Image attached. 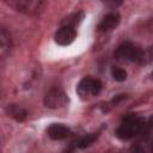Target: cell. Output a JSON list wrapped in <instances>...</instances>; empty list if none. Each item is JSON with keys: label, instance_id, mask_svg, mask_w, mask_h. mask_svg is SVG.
<instances>
[{"label": "cell", "instance_id": "6da1fadb", "mask_svg": "<svg viewBox=\"0 0 153 153\" xmlns=\"http://www.w3.org/2000/svg\"><path fill=\"white\" fill-rule=\"evenodd\" d=\"M145 126V120L141 117H137L133 114L127 115L121 126L116 130V136L121 140H129L134 136H136L143 128Z\"/></svg>", "mask_w": 153, "mask_h": 153}, {"label": "cell", "instance_id": "7a4b0ae2", "mask_svg": "<svg viewBox=\"0 0 153 153\" xmlns=\"http://www.w3.org/2000/svg\"><path fill=\"white\" fill-rule=\"evenodd\" d=\"M142 50L130 42H124L120 44L115 51L116 60L121 62H140Z\"/></svg>", "mask_w": 153, "mask_h": 153}, {"label": "cell", "instance_id": "3957f363", "mask_svg": "<svg viewBox=\"0 0 153 153\" xmlns=\"http://www.w3.org/2000/svg\"><path fill=\"white\" fill-rule=\"evenodd\" d=\"M102 81L96 78L86 76L81 79L76 86V92L81 98H86L88 96H97L102 90Z\"/></svg>", "mask_w": 153, "mask_h": 153}, {"label": "cell", "instance_id": "277c9868", "mask_svg": "<svg viewBox=\"0 0 153 153\" xmlns=\"http://www.w3.org/2000/svg\"><path fill=\"white\" fill-rule=\"evenodd\" d=\"M68 102L66 93L61 88H51L44 96L43 103L49 109H60L63 108Z\"/></svg>", "mask_w": 153, "mask_h": 153}, {"label": "cell", "instance_id": "5b68a950", "mask_svg": "<svg viewBox=\"0 0 153 153\" xmlns=\"http://www.w3.org/2000/svg\"><path fill=\"white\" fill-rule=\"evenodd\" d=\"M75 37H76V31H75V29H74L73 26L63 25L62 27H60V29L56 31V33H55V36H54V39H55V42H56L59 45L65 47V45H69L71 43H73L74 39H75Z\"/></svg>", "mask_w": 153, "mask_h": 153}, {"label": "cell", "instance_id": "8992f818", "mask_svg": "<svg viewBox=\"0 0 153 153\" xmlns=\"http://www.w3.org/2000/svg\"><path fill=\"white\" fill-rule=\"evenodd\" d=\"M47 134L51 140H65L72 135V131L67 126L60 123H53L48 127Z\"/></svg>", "mask_w": 153, "mask_h": 153}, {"label": "cell", "instance_id": "52a82bcc", "mask_svg": "<svg viewBox=\"0 0 153 153\" xmlns=\"http://www.w3.org/2000/svg\"><path fill=\"white\" fill-rule=\"evenodd\" d=\"M11 5L17 8L20 12H25V13H36L38 10H41V6L43 5L42 1H32V0H16L12 1Z\"/></svg>", "mask_w": 153, "mask_h": 153}, {"label": "cell", "instance_id": "ba28073f", "mask_svg": "<svg viewBox=\"0 0 153 153\" xmlns=\"http://www.w3.org/2000/svg\"><path fill=\"white\" fill-rule=\"evenodd\" d=\"M120 22H121V16L117 12H112V13L106 14L102 19V22L98 25V29H99V31H103V32L111 31L120 24Z\"/></svg>", "mask_w": 153, "mask_h": 153}, {"label": "cell", "instance_id": "9c48e42d", "mask_svg": "<svg viewBox=\"0 0 153 153\" xmlns=\"http://www.w3.org/2000/svg\"><path fill=\"white\" fill-rule=\"evenodd\" d=\"M6 111H7L8 116H11L12 118H14L18 122H23L26 118V116H27V112L23 108H20L19 105H14V104L8 105Z\"/></svg>", "mask_w": 153, "mask_h": 153}, {"label": "cell", "instance_id": "30bf717a", "mask_svg": "<svg viewBox=\"0 0 153 153\" xmlns=\"http://www.w3.org/2000/svg\"><path fill=\"white\" fill-rule=\"evenodd\" d=\"M11 39H10V35L7 33V31L5 29H1L0 32V47H1V55L4 56L6 53L10 51L11 49Z\"/></svg>", "mask_w": 153, "mask_h": 153}, {"label": "cell", "instance_id": "8fae6325", "mask_svg": "<svg viewBox=\"0 0 153 153\" xmlns=\"http://www.w3.org/2000/svg\"><path fill=\"white\" fill-rule=\"evenodd\" d=\"M98 139V133H90V134H86L85 136H82L79 141H78V147L84 149L88 146H91L96 140Z\"/></svg>", "mask_w": 153, "mask_h": 153}, {"label": "cell", "instance_id": "7c38bea8", "mask_svg": "<svg viewBox=\"0 0 153 153\" xmlns=\"http://www.w3.org/2000/svg\"><path fill=\"white\" fill-rule=\"evenodd\" d=\"M84 18V13L82 12H78V13H74L72 16H69L68 18H66V20H63L65 25L67 26H75L76 24H79Z\"/></svg>", "mask_w": 153, "mask_h": 153}, {"label": "cell", "instance_id": "4fadbf2b", "mask_svg": "<svg viewBox=\"0 0 153 153\" xmlns=\"http://www.w3.org/2000/svg\"><path fill=\"white\" fill-rule=\"evenodd\" d=\"M149 62H153V45L148 47L145 51L142 50V55H141V59H140V65H146V63H149Z\"/></svg>", "mask_w": 153, "mask_h": 153}, {"label": "cell", "instance_id": "5bb4252c", "mask_svg": "<svg viewBox=\"0 0 153 153\" xmlns=\"http://www.w3.org/2000/svg\"><path fill=\"white\" fill-rule=\"evenodd\" d=\"M111 75L116 81H120V82L124 81L127 79V72L123 68H120V67H114L111 69Z\"/></svg>", "mask_w": 153, "mask_h": 153}, {"label": "cell", "instance_id": "9a60e30c", "mask_svg": "<svg viewBox=\"0 0 153 153\" xmlns=\"http://www.w3.org/2000/svg\"><path fill=\"white\" fill-rule=\"evenodd\" d=\"M130 153H146V151L140 145H133L130 147Z\"/></svg>", "mask_w": 153, "mask_h": 153}, {"label": "cell", "instance_id": "2e32d148", "mask_svg": "<svg viewBox=\"0 0 153 153\" xmlns=\"http://www.w3.org/2000/svg\"><path fill=\"white\" fill-rule=\"evenodd\" d=\"M124 98H126V94H118L117 97H115L112 99V103H117V102H120L121 99H124Z\"/></svg>", "mask_w": 153, "mask_h": 153}, {"label": "cell", "instance_id": "e0dca14e", "mask_svg": "<svg viewBox=\"0 0 153 153\" xmlns=\"http://www.w3.org/2000/svg\"><path fill=\"white\" fill-rule=\"evenodd\" d=\"M151 76H152V78H153V72H152V74H151Z\"/></svg>", "mask_w": 153, "mask_h": 153}, {"label": "cell", "instance_id": "ac0fdd59", "mask_svg": "<svg viewBox=\"0 0 153 153\" xmlns=\"http://www.w3.org/2000/svg\"><path fill=\"white\" fill-rule=\"evenodd\" d=\"M152 153H153V145H152Z\"/></svg>", "mask_w": 153, "mask_h": 153}]
</instances>
